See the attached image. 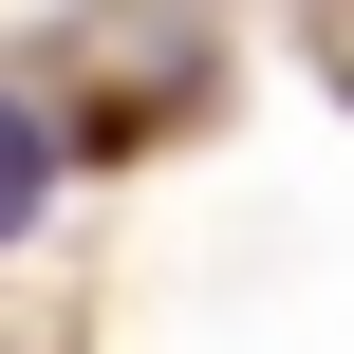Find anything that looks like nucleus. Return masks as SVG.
Wrapping results in <instances>:
<instances>
[{
    "instance_id": "1",
    "label": "nucleus",
    "mask_w": 354,
    "mask_h": 354,
    "mask_svg": "<svg viewBox=\"0 0 354 354\" xmlns=\"http://www.w3.org/2000/svg\"><path fill=\"white\" fill-rule=\"evenodd\" d=\"M37 205H56V131L0 93V243H37Z\"/></svg>"
}]
</instances>
